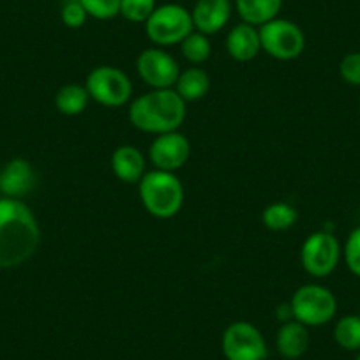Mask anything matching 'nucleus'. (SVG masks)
Returning <instances> with one entry per match:
<instances>
[{"label":"nucleus","instance_id":"nucleus-1","mask_svg":"<svg viewBox=\"0 0 360 360\" xmlns=\"http://www.w3.org/2000/svg\"><path fill=\"white\" fill-rule=\"evenodd\" d=\"M41 228L23 200L0 198V269H16L36 255Z\"/></svg>","mask_w":360,"mask_h":360},{"label":"nucleus","instance_id":"nucleus-2","mask_svg":"<svg viewBox=\"0 0 360 360\" xmlns=\"http://www.w3.org/2000/svg\"><path fill=\"white\" fill-rule=\"evenodd\" d=\"M186 101L175 89H152L129 106V122L141 133L165 134L179 131L186 120Z\"/></svg>","mask_w":360,"mask_h":360},{"label":"nucleus","instance_id":"nucleus-3","mask_svg":"<svg viewBox=\"0 0 360 360\" xmlns=\"http://www.w3.org/2000/svg\"><path fill=\"white\" fill-rule=\"evenodd\" d=\"M138 184L141 205L158 219L176 216L184 205V186L175 173L154 168L145 173Z\"/></svg>","mask_w":360,"mask_h":360},{"label":"nucleus","instance_id":"nucleus-4","mask_svg":"<svg viewBox=\"0 0 360 360\" xmlns=\"http://www.w3.org/2000/svg\"><path fill=\"white\" fill-rule=\"evenodd\" d=\"M193 30L191 11L180 4L159 6L145 22L147 37L159 48L180 44Z\"/></svg>","mask_w":360,"mask_h":360},{"label":"nucleus","instance_id":"nucleus-5","mask_svg":"<svg viewBox=\"0 0 360 360\" xmlns=\"http://www.w3.org/2000/svg\"><path fill=\"white\" fill-rule=\"evenodd\" d=\"M85 89L90 101L106 108H120L133 96V83L122 69L115 65H98L86 75Z\"/></svg>","mask_w":360,"mask_h":360},{"label":"nucleus","instance_id":"nucleus-6","mask_svg":"<svg viewBox=\"0 0 360 360\" xmlns=\"http://www.w3.org/2000/svg\"><path fill=\"white\" fill-rule=\"evenodd\" d=\"M290 306L293 320L306 327H321L334 320L338 313V299L321 285H304L293 293Z\"/></svg>","mask_w":360,"mask_h":360},{"label":"nucleus","instance_id":"nucleus-7","mask_svg":"<svg viewBox=\"0 0 360 360\" xmlns=\"http://www.w3.org/2000/svg\"><path fill=\"white\" fill-rule=\"evenodd\" d=\"M262 51L276 60H295L304 53L306 36L297 23L285 18H276L258 27Z\"/></svg>","mask_w":360,"mask_h":360},{"label":"nucleus","instance_id":"nucleus-8","mask_svg":"<svg viewBox=\"0 0 360 360\" xmlns=\"http://www.w3.org/2000/svg\"><path fill=\"white\" fill-rule=\"evenodd\" d=\"M341 252V245L334 235L323 230L314 231L300 248V263L313 278H327L338 266Z\"/></svg>","mask_w":360,"mask_h":360},{"label":"nucleus","instance_id":"nucleus-9","mask_svg":"<svg viewBox=\"0 0 360 360\" xmlns=\"http://www.w3.org/2000/svg\"><path fill=\"white\" fill-rule=\"evenodd\" d=\"M221 348L226 360H266L269 348L263 334L249 321L228 325L221 338Z\"/></svg>","mask_w":360,"mask_h":360},{"label":"nucleus","instance_id":"nucleus-10","mask_svg":"<svg viewBox=\"0 0 360 360\" xmlns=\"http://www.w3.org/2000/svg\"><path fill=\"white\" fill-rule=\"evenodd\" d=\"M140 78L152 89H173L179 79L180 65L162 48H147L136 58Z\"/></svg>","mask_w":360,"mask_h":360},{"label":"nucleus","instance_id":"nucleus-11","mask_svg":"<svg viewBox=\"0 0 360 360\" xmlns=\"http://www.w3.org/2000/svg\"><path fill=\"white\" fill-rule=\"evenodd\" d=\"M191 158V143L179 131L158 134L148 147V159L155 169L175 173Z\"/></svg>","mask_w":360,"mask_h":360},{"label":"nucleus","instance_id":"nucleus-12","mask_svg":"<svg viewBox=\"0 0 360 360\" xmlns=\"http://www.w3.org/2000/svg\"><path fill=\"white\" fill-rule=\"evenodd\" d=\"M36 186V172L32 165L22 158L11 159L0 169V193L8 198L22 200Z\"/></svg>","mask_w":360,"mask_h":360},{"label":"nucleus","instance_id":"nucleus-13","mask_svg":"<svg viewBox=\"0 0 360 360\" xmlns=\"http://www.w3.org/2000/svg\"><path fill=\"white\" fill-rule=\"evenodd\" d=\"M231 9L230 0H196L191 11L195 30L205 36L221 32L230 22Z\"/></svg>","mask_w":360,"mask_h":360},{"label":"nucleus","instance_id":"nucleus-14","mask_svg":"<svg viewBox=\"0 0 360 360\" xmlns=\"http://www.w3.org/2000/svg\"><path fill=\"white\" fill-rule=\"evenodd\" d=\"M226 51L237 62L255 60L262 51L258 27L244 22L235 25L226 36Z\"/></svg>","mask_w":360,"mask_h":360},{"label":"nucleus","instance_id":"nucleus-15","mask_svg":"<svg viewBox=\"0 0 360 360\" xmlns=\"http://www.w3.org/2000/svg\"><path fill=\"white\" fill-rule=\"evenodd\" d=\"M110 165H112L113 175L119 180L126 182V184H138L141 180V176L145 175V162L143 154H141L140 148L133 147V145H120L113 150L112 159H110Z\"/></svg>","mask_w":360,"mask_h":360},{"label":"nucleus","instance_id":"nucleus-16","mask_svg":"<svg viewBox=\"0 0 360 360\" xmlns=\"http://www.w3.org/2000/svg\"><path fill=\"white\" fill-rule=\"evenodd\" d=\"M309 327L292 320L281 323L276 334V348L286 360H297L309 349Z\"/></svg>","mask_w":360,"mask_h":360},{"label":"nucleus","instance_id":"nucleus-17","mask_svg":"<svg viewBox=\"0 0 360 360\" xmlns=\"http://www.w3.org/2000/svg\"><path fill=\"white\" fill-rule=\"evenodd\" d=\"M235 6L242 22L262 27L278 18L283 0H235Z\"/></svg>","mask_w":360,"mask_h":360},{"label":"nucleus","instance_id":"nucleus-18","mask_svg":"<svg viewBox=\"0 0 360 360\" xmlns=\"http://www.w3.org/2000/svg\"><path fill=\"white\" fill-rule=\"evenodd\" d=\"M173 89L186 103L200 101L210 90V76L205 69L195 65V68H189L186 71H180L179 79H176Z\"/></svg>","mask_w":360,"mask_h":360},{"label":"nucleus","instance_id":"nucleus-19","mask_svg":"<svg viewBox=\"0 0 360 360\" xmlns=\"http://www.w3.org/2000/svg\"><path fill=\"white\" fill-rule=\"evenodd\" d=\"M90 96L85 85L79 83H65L55 94V108L65 117H76L86 110Z\"/></svg>","mask_w":360,"mask_h":360},{"label":"nucleus","instance_id":"nucleus-20","mask_svg":"<svg viewBox=\"0 0 360 360\" xmlns=\"http://www.w3.org/2000/svg\"><path fill=\"white\" fill-rule=\"evenodd\" d=\"M299 214L293 205L286 202H274L270 203L262 214V221L269 230L272 231H285L295 226Z\"/></svg>","mask_w":360,"mask_h":360},{"label":"nucleus","instance_id":"nucleus-21","mask_svg":"<svg viewBox=\"0 0 360 360\" xmlns=\"http://www.w3.org/2000/svg\"><path fill=\"white\" fill-rule=\"evenodd\" d=\"M180 50H182V55H184L186 60L191 62L193 65H200L210 58V55H212V44H210L209 36L198 32V30H193L180 43Z\"/></svg>","mask_w":360,"mask_h":360},{"label":"nucleus","instance_id":"nucleus-22","mask_svg":"<svg viewBox=\"0 0 360 360\" xmlns=\"http://www.w3.org/2000/svg\"><path fill=\"white\" fill-rule=\"evenodd\" d=\"M334 339L342 349L359 352L360 349V316L348 314L342 316L334 327Z\"/></svg>","mask_w":360,"mask_h":360},{"label":"nucleus","instance_id":"nucleus-23","mask_svg":"<svg viewBox=\"0 0 360 360\" xmlns=\"http://www.w3.org/2000/svg\"><path fill=\"white\" fill-rule=\"evenodd\" d=\"M155 0H120V16L131 23H143L155 11Z\"/></svg>","mask_w":360,"mask_h":360},{"label":"nucleus","instance_id":"nucleus-24","mask_svg":"<svg viewBox=\"0 0 360 360\" xmlns=\"http://www.w3.org/2000/svg\"><path fill=\"white\" fill-rule=\"evenodd\" d=\"M86 15L96 20H112L120 15V0H79Z\"/></svg>","mask_w":360,"mask_h":360},{"label":"nucleus","instance_id":"nucleus-25","mask_svg":"<svg viewBox=\"0 0 360 360\" xmlns=\"http://www.w3.org/2000/svg\"><path fill=\"white\" fill-rule=\"evenodd\" d=\"M86 18H89V15H86L79 0H65L62 4L60 20L68 29H79V27L85 25Z\"/></svg>","mask_w":360,"mask_h":360},{"label":"nucleus","instance_id":"nucleus-26","mask_svg":"<svg viewBox=\"0 0 360 360\" xmlns=\"http://www.w3.org/2000/svg\"><path fill=\"white\" fill-rule=\"evenodd\" d=\"M342 255H345V262L348 269L352 270V274L360 278V226L349 233L345 249H342Z\"/></svg>","mask_w":360,"mask_h":360},{"label":"nucleus","instance_id":"nucleus-27","mask_svg":"<svg viewBox=\"0 0 360 360\" xmlns=\"http://www.w3.org/2000/svg\"><path fill=\"white\" fill-rule=\"evenodd\" d=\"M339 75L345 79L348 85L360 86V53L353 51L342 57L341 64H339Z\"/></svg>","mask_w":360,"mask_h":360},{"label":"nucleus","instance_id":"nucleus-28","mask_svg":"<svg viewBox=\"0 0 360 360\" xmlns=\"http://www.w3.org/2000/svg\"><path fill=\"white\" fill-rule=\"evenodd\" d=\"M276 318H278L281 323H286V321L293 320V311H292V306H290V302L279 304V306L276 307Z\"/></svg>","mask_w":360,"mask_h":360},{"label":"nucleus","instance_id":"nucleus-29","mask_svg":"<svg viewBox=\"0 0 360 360\" xmlns=\"http://www.w3.org/2000/svg\"><path fill=\"white\" fill-rule=\"evenodd\" d=\"M355 360H360V349H359V353H356V359Z\"/></svg>","mask_w":360,"mask_h":360},{"label":"nucleus","instance_id":"nucleus-30","mask_svg":"<svg viewBox=\"0 0 360 360\" xmlns=\"http://www.w3.org/2000/svg\"><path fill=\"white\" fill-rule=\"evenodd\" d=\"M359 106H360V99H359Z\"/></svg>","mask_w":360,"mask_h":360}]
</instances>
